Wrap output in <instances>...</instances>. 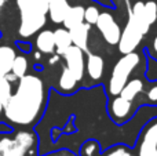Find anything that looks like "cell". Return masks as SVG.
<instances>
[{"label": "cell", "instance_id": "obj_31", "mask_svg": "<svg viewBox=\"0 0 157 156\" xmlns=\"http://www.w3.org/2000/svg\"><path fill=\"white\" fill-rule=\"evenodd\" d=\"M35 68H36V71H41V69H43V66H41V65H35Z\"/></svg>", "mask_w": 157, "mask_h": 156}, {"label": "cell", "instance_id": "obj_14", "mask_svg": "<svg viewBox=\"0 0 157 156\" xmlns=\"http://www.w3.org/2000/svg\"><path fill=\"white\" fill-rule=\"evenodd\" d=\"M90 30H91V25L83 22V24L77 25L76 28L71 29V35H72V41H73L75 46L80 47L81 50L87 51L88 49V35Z\"/></svg>", "mask_w": 157, "mask_h": 156}, {"label": "cell", "instance_id": "obj_23", "mask_svg": "<svg viewBox=\"0 0 157 156\" xmlns=\"http://www.w3.org/2000/svg\"><path fill=\"white\" fill-rule=\"evenodd\" d=\"M99 14V10L95 6H88L87 8H84V22H87L90 25H95Z\"/></svg>", "mask_w": 157, "mask_h": 156}, {"label": "cell", "instance_id": "obj_11", "mask_svg": "<svg viewBox=\"0 0 157 156\" xmlns=\"http://www.w3.org/2000/svg\"><path fill=\"white\" fill-rule=\"evenodd\" d=\"M86 71L88 73L90 79L92 80H99L103 76V71H105V61L101 55L88 53L86 61Z\"/></svg>", "mask_w": 157, "mask_h": 156}, {"label": "cell", "instance_id": "obj_24", "mask_svg": "<svg viewBox=\"0 0 157 156\" xmlns=\"http://www.w3.org/2000/svg\"><path fill=\"white\" fill-rule=\"evenodd\" d=\"M108 156H135V155H131L130 152L125 148H123V146H116L114 149H112V151L109 152Z\"/></svg>", "mask_w": 157, "mask_h": 156}, {"label": "cell", "instance_id": "obj_6", "mask_svg": "<svg viewBox=\"0 0 157 156\" xmlns=\"http://www.w3.org/2000/svg\"><path fill=\"white\" fill-rule=\"evenodd\" d=\"M145 33L142 32V29L132 21L131 18H128L127 25H125L124 30L121 32L119 40V51L121 54H130L136 50V47L141 44L142 39H144Z\"/></svg>", "mask_w": 157, "mask_h": 156}, {"label": "cell", "instance_id": "obj_22", "mask_svg": "<svg viewBox=\"0 0 157 156\" xmlns=\"http://www.w3.org/2000/svg\"><path fill=\"white\" fill-rule=\"evenodd\" d=\"M13 91H11V82L6 76L0 77V104L4 107L10 101Z\"/></svg>", "mask_w": 157, "mask_h": 156}, {"label": "cell", "instance_id": "obj_4", "mask_svg": "<svg viewBox=\"0 0 157 156\" xmlns=\"http://www.w3.org/2000/svg\"><path fill=\"white\" fill-rule=\"evenodd\" d=\"M128 18H131L142 32L146 35L150 30V26L157 19V2L149 0V2H136L130 10Z\"/></svg>", "mask_w": 157, "mask_h": 156}, {"label": "cell", "instance_id": "obj_32", "mask_svg": "<svg viewBox=\"0 0 157 156\" xmlns=\"http://www.w3.org/2000/svg\"><path fill=\"white\" fill-rule=\"evenodd\" d=\"M2 112H3V105L0 104V115H2Z\"/></svg>", "mask_w": 157, "mask_h": 156}, {"label": "cell", "instance_id": "obj_5", "mask_svg": "<svg viewBox=\"0 0 157 156\" xmlns=\"http://www.w3.org/2000/svg\"><path fill=\"white\" fill-rule=\"evenodd\" d=\"M35 144V135L29 131H19L14 140H0V156H25Z\"/></svg>", "mask_w": 157, "mask_h": 156}, {"label": "cell", "instance_id": "obj_33", "mask_svg": "<svg viewBox=\"0 0 157 156\" xmlns=\"http://www.w3.org/2000/svg\"><path fill=\"white\" fill-rule=\"evenodd\" d=\"M0 37H2V32H0Z\"/></svg>", "mask_w": 157, "mask_h": 156}, {"label": "cell", "instance_id": "obj_12", "mask_svg": "<svg viewBox=\"0 0 157 156\" xmlns=\"http://www.w3.org/2000/svg\"><path fill=\"white\" fill-rule=\"evenodd\" d=\"M36 47L41 54H52L55 53V39L54 30L44 29L37 33L36 37Z\"/></svg>", "mask_w": 157, "mask_h": 156}, {"label": "cell", "instance_id": "obj_7", "mask_svg": "<svg viewBox=\"0 0 157 156\" xmlns=\"http://www.w3.org/2000/svg\"><path fill=\"white\" fill-rule=\"evenodd\" d=\"M95 25L106 43L110 46L119 44L120 36H121V28L110 13H101Z\"/></svg>", "mask_w": 157, "mask_h": 156}, {"label": "cell", "instance_id": "obj_15", "mask_svg": "<svg viewBox=\"0 0 157 156\" xmlns=\"http://www.w3.org/2000/svg\"><path fill=\"white\" fill-rule=\"evenodd\" d=\"M77 83L78 80L75 77V75L66 66H63L59 76V82H58V93L65 94V96L75 93Z\"/></svg>", "mask_w": 157, "mask_h": 156}, {"label": "cell", "instance_id": "obj_20", "mask_svg": "<svg viewBox=\"0 0 157 156\" xmlns=\"http://www.w3.org/2000/svg\"><path fill=\"white\" fill-rule=\"evenodd\" d=\"M28 68H29V62H28V58L25 55H17L15 60L13 62V69H11V73L17 77V79H21L25 75H28Z\"/></svg>", "mask_w": 157, "mask_h": 156}, {"label": "cell", "instance_id": "obj_13", "mask_svg": "<svg viewBox=\"0 0 157 156\" xmlns=\"http://www.w3.org/2000/svg\"><path fill=\"white\" fill-rule=\"evenodd\" d=\"M69 6L68 0H51L48 2V15L54 24H62L68 14Z\"/></svg>", "mask_w": 157, "mask_h": 156}, {"label": "cell", "instance_id": "obj_10", "mask_svg": "<svg viewBox=\"0 0 157 156\" xmlns=\"http://www.w3.org/2000/svg\"><path fill=\"white\" fill-rule=\"evenodd\" d=\"M108 112L117 124H124L132 118V101H127L120 96H116L108 104Z\"/></svg>", "mask_w": 157, "mask_h": 156}, {"label": "cell", "instance_id": "obj_34", "mask_svg": "<svg viewBox=\"0 0 157 156\" xmlns=\"http://www.w3.org/2000/svg\"><path fill=\"white\" fill-rule=\"evenodd\" d=\"M47 2H51V0H47Z\"/></svg>", "mask_w": 157, "mask_h": 156}, {"label": "cell", "instance_id": "obj_27", "mask_svg": "<svg viewBox=\"0 0 157 156\" xmlns=\"http://www.w3.org/2000/svg\"><path fill=\"white\" fill-rule=\"evenodd\" d=\"M13 130H14L13 127H8L7 123H4V122L0 123V133H2V134H8V133H11Z\"/></svg>", "mask_w": 157, "mask_h": 156}, {"label": "cell", "instance_id": "obj_29", "mask_svg": "<svg viewBox=\"0 0 157 156\" xmlns=\"http://www.w3.org/2000/svg\"><path fill=\"white\" fill-rule=\"evenodd\" d=\"M153 50H155V51L157 53V36L155 39H153Z\"/></svg>", "mask_w": 157, "mask_h": 156}, {"label": "cell", "instance_id": "obj_3", "mask_svg": "<svg viewBox=\"0 0 157 156\" xmlns=\"http://www.w3.org/2000/svg\"><path fill=\"white\" fill-rule=\"evenodd\" d=\"M139 62H141V57L135 51L130 53V54H123V57L113 66L110 79H109L108 93L110 96H119L125 83L130 80V75L139 65Z\"/></svg>", "mask_w": 157, "mask_h": 156}, {"label": "cell", "instance_id": "obj_2", "mask_svg": "<svg viewBox=\"0 0 157 156\" xmlns=\"http://www.w3.org/2000/svg\"><path fill=\"white\" fill-rule=\"evenodd\" d=\"M19 11L18 35L24 39L39 33L47 22L48 2L47 0H17Z\"/></svg>", "mask_w": 157, "mask_h": 156}, {"label": "cell", "instance_id": "obj_25", "mask_svg": "<svg viewBox=\"0 0 157 156\" xmlns=\"http://www.w3.org/2000/svg\"><path fill=\"white\" fill-rule=\"evenodd\" d=\"M17 47H18L19 50H21L22 53H25V54H28V53L32 51V44L29 43V41H22V40H17L15 41Z\"/></svg>", "mask_w": 157, "mask_h": 156}, {"label": "cell", "instance_id": "obj_19", "mask_svg": "<svg viewBox=\"0 0 157 156\" xmlns=\"http://www.w3.org/2000/svg\"><path fill=\"white\" fill-rule=\"evenodd\" d=\"M142 90H144V82L141 79H131L125 83L119 96L127 101H134Z\"/></svg>", "mask_w": 157, "mask_h": 156}, {"label": "cell", "instance_id": "obj_16", "mask_svg": "<svg viewBox=\"0 0 157 156\" xmlns=\"http://www.w3.org/2000/svg\"><path fill=\"white\" fill-rule=\"evenodd\" d=\"M54 39H55V51H57V54L61 55V57H62L63 53L73 44L71 30L66 29V28H58V29H55Z\"/></svg>", "mask_w": 157, "mask_h": 156}, {"label": "cell", "instance_id": "obj_1", "mask_svg": "<svg viewBox=\"0 0 157 156\" xmlns=\"http://www.w3.org/2000/svg\"><path fill=\"white\" fill-rule=\"evenodd\" d=\"M46 104V88L43 80L35 75L21 77L15 93L3 107L8 122L18 126H29L39 120Z\"/></svg>", "mask_w": 157, "mask_h": 156}, {"label": "cell", "instance_id": "obj_21", "mask_svg": "<svg viewBox=\"0 0 157 156\" xmlns=\"http://www.w3.org/2000/svg\"><path fill=\"white\" fill-rule=\"evenodd\" d=\"M146 53V71H145V77L149 82H157V60L149 53V50L145 49Z\"/></svg>", "mask_w": 157, "mask_h": 156}, {"label": "cell", "instance_id": "obj_17", "mask_svg": "<svg viewBox=\"0 0 157 156\" xmlns=\"http://www.w3.org/2000/svg\"><path fill=\"white\" fill-rule=\"evenodd\" d=\"M17 54L13 47L10 46H0V77L7 76L11 73L13 62L15 60Z\"/></svg>", "mask_w": 157, "mask_h": 156}, {"label": "cell", "instance_id": "obj_26", "mask_svg": "<svg viewBox=\"0 0 157 156\" xmlns=\"http://www.w3.org/2000/svg\"><path fill=\"white\" fill-rule=\"evenodd\" d=\"M147 99L152 104H157V86H153L149 91H147Z\"/></svg>", "mask_w": 157, "mask_h": 156}, {"label": "cell", "instance_id": "obj_30", "mask_svg": "<svg viewBox=\"0 0 157 156\" xmlns=\"http://www.w3.org/2000/svg\"><path fill=\"white\" fill-rule=\"evenodd\" d=\"M6 4V0H0V10L3 8V6Z\"/></svg>", "mask_w": 157, "mask_h": 156}, {"label": "cell", "instance_id": "obj_18", "mask_svg": "<svg viewBox=\"0 0 157 156\" xmlns=\"http://www.w3.org/2000/svg\"><path fill=\"white\" fill-rule=\"evenodd\" d=\"M84 22V7L83 6H71L65 19H63V26L66 29H73L77 25Z\"/></svg>", "mask_w": 157, "mask_h": 156}, {"label": "cell", "instance_id": "obj_9", "mask_svg": "<svg viewBox=\"0 0 157 156\" xmlns=\"http://www.w3.org/2000/svg\"><path fill=\"white\" fill-rule=\"evenodd\" d=\"M63 60L66 62V68L75 75V77L80 82L84 77V72H86V55H84V50L80 47L72 44L65 53H63Z\"/></svg>", "mask_w": 157, "mask_h": 156}, {"label": "cell", "instance_id": "obj_28", "mask_svg": "<svg viewBox=\"0 0 157 156\" xmlns=\"http://www.w3.org/2000/svg\"><path fill=\"white\" fill-rule=\"evenodd\" d=\"M59 58H61V55H58V54L52 55V58L50 60V64H55V62H58V61H59Z\"/></svg>", "mask_w": 157, "mask_h": 156}, {"label": "cell", "instance_id": "obj_8", "mask_svg": "<svg viewBox=\"0 0 157 156\" xmlns=\"http://www.w3.org/2000/svg\"><path fill=\"white\" fill-rule=\"evenodd\" d=\"M138 156H157V118L145 124L139 134Z\"/></svg>", "mask_w": 157, "mask_h": 156}]
</instances>
